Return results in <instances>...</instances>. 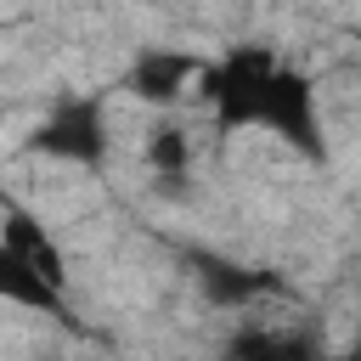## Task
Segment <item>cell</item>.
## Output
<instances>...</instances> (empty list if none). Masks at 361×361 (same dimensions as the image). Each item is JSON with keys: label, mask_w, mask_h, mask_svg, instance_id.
Instances as JSON below:
<instances>
[{"label": "cell", "mask_w": 361, "mask_h": 361, "mask_svg": "<svg viewBox=\"0 0 361 361\" xmlns=\"http://www.w3.org/2000/svg\"><path fill=\"white\" fill-rule=\"evenodd\" d=\"M197 96L209 102L220 130H265L310 164L327 158L316 85L293 62H282L271 45H231L220 62H209Z\"/></svg>", "instance_id": "1"}, {"label": "cell", "mask_w": 361, "mask_h": 361, "mask_svg": "<svg viewBox=\"0 0 361 361\" xmlns=\"http://www.w3.org/2000/svg\"><path fill=\"white\" fill-rule=\"evenodd\" d=\"M34 152L96 169V164L107 158V113H102V102H96V96H68V102H56V107L39 118V130H34Z\"/></svg>", "instance_id": "2"}, {"label": "cell", "mask_w": 361, "mask_h": 361, "mask_svg": "<svg viewBox=\"0 0 361 361\" xmlns=\"http://www.w3.org/2000/svg\"><path fill=\"white\" fill-rule=\"evenodd\" d=\"M203 73H209L203 56H192V51H180V45H147V51H135L124 85H130V96L147 102V107H175L186 90L203 85Z\"/></svg>", "instance_id": "3"}, {"label": "cell", "mask_w": 361, "mask_h": 361, "mask_svg": "<svg viewBox=\"0 0 361 361\" xmlns=\"http://www.w3.org/2000/svg\"><path fill=\"white\" fill-rule=\"evenodd\" d=\"M192 276H197L203 299L220 305V310H248L254 299H265V293L282 288L276 271H248V265H231L220 254H192Z\"/></svg>", "instance_id": "4"}, {"label": "cell", "mask_w": 361, "mask_h": 361, "mask_svg": "<svg viewBox=\"0 0 361 361\" xmlns=\"http://www.w3.org/2000/svg\"><path fill=\"white\" fill-rule=\"evenodd\" d=\"M220 361H322L316 344L293 327H271V322H248L226 338V355Z\"/></svg>", "instance_id": "5"}, {"label": "cell", "mask_w": 361, "mask_h": 361, "mask_svg": "<svg viewBox=\"0 0 361 361\" xmlns=\"http://www.w3.org/2000/svg\"><path fill=\"white\" fill-rule=\"evenodd\" d=\"M0 248L6 254H17V259H28L34 271H45L51 282H62L68 276V265H62V248L45 237V226L34 220V214H23L17 203H6V226H0Z\"/></svg>", "instance_id": "6"}, {"label": "cell", "mask_w": 361, "mask_h": 361, "mask_svg": "<svg viewBox=\"0 0 361 361\" xmlns=\"http://www.w3.org/2000/svg\"><path fill=\"white\" fill-rule=\"evenodd\" d=\"M0 293H6L11 305L39 310V316H68L62 282H51L45 271H34L28 259H17V254H6V248H0Z\"/></svg>", "instance_id": "7"}, {"label": "cell", "mask_w": 361, "mask_h": 361, "mask_svg": "<svg viewBox=\"0 0 361 361\" xmlns=\"http://www.w3.org/2000/svg\"><path fill=\"white\" fill-rule=\"evenodd\" d=\"M147 164L164 175V180H186V169H192V135L180 130V124H152V135H147Z\"/></svg>", "instance_id": "8"}, {"label": "cell", "mask_w": 361, "mask_h": 361, "mask_svg": "<svg viewBox=\"0 0 361 361\" xmlns=\"http://www.w3.org/2000/svg\"><path fill=\"white\" fill-rule=\"evenodd\" d=\"M322 361H361V355H322Z\"/></svg>", "instance_id": "9"}]
</instances>
